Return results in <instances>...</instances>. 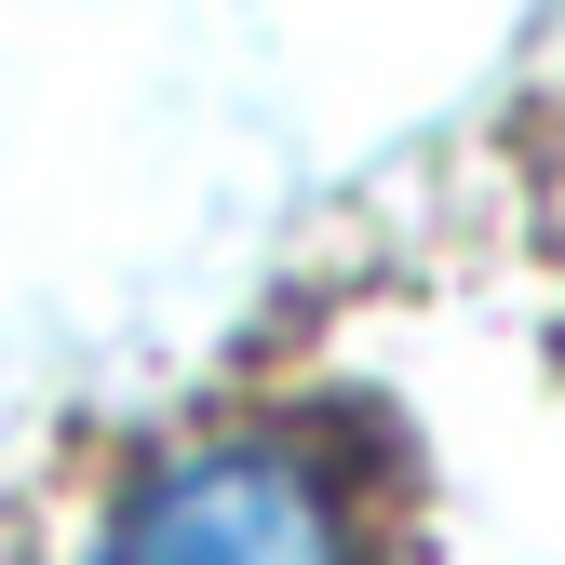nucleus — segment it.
Listing matches in <instances>:
<instances>
[{
    "label": "nucleus",
    "instance_id": "nucleus-1",
    "mask_svg": "<svg viewBox=\"0 0 565 565\" xmlns=\"http://www.w3.org/2000/svg\"><path fill=\"white\" fill-rule=\"evenodd\" d=\"M82 565H350V512H337L323 458L243 431V445L149 458L108 499Z\"/></svg>",
    "mask_w": 565,
    "mask_h": 565
}]
</instances>
